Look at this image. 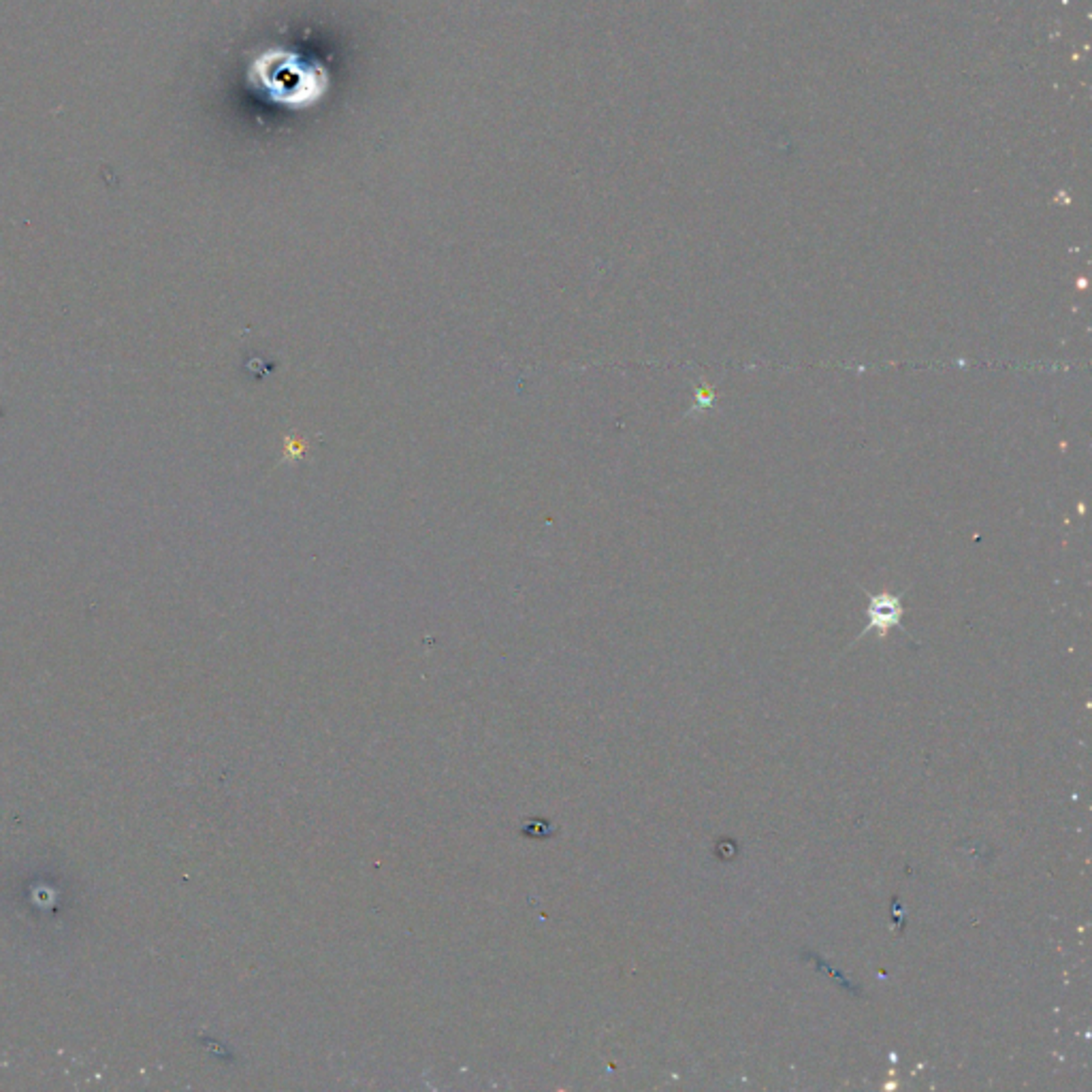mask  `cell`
Returning <instances> with one entry per match:
<instances>
[{"mask_svg": "<svg viewBox=\"0 0 1092 1092\" xmlns=\"http://www.w3.org/2000/svg\"><path fill=\"white\" fill-rule=\"evenodd\" d=\"M903 600L895 593H877L869 602V626L864 634L875 630L879 636H886L892 627L901 626L903 619Z\"/></svg>", "mask_w": 1092, "mask_h": 1092, "instance_id": "6da1fadb", "label": "cell"}, {"mask_svg": "<svg viewBox=\"0 0 1092 1092\" xmlns=\"http://www.w3.org/2000/svg\"><path fill=\"white\" fill-rule=\"evenodd\" d=\"M698 401H700V410H702V407L713 404V393H710V391H704V386H702V389H698Z\"/></svg>", "mask_w": 1092, "mask_h": 1092, "instance_id": "7a4b0ae2", "label": "cell"}]
</instances>
